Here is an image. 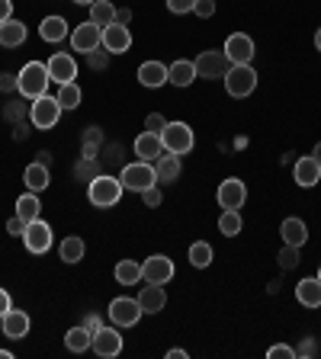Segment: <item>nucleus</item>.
<instances>
[{
    "instance_id": "f257e3e1",
    "label": "nucleus",
    "mask_w": 321,
    "mask_h": 359,
    "mask_svg": "<svg viewBox=\"0 0 321 359\" xmlns=\"http://www.w3.org/2000/svg\"><path fill=\"white\" fill-rule=\"evenodd\" d=\"M122 180L112 177V173H100L87 183V199L90 205H97V209H112V205H119L122 199Z\"/></svg>"
},
{
    "instance_id": "f03ea898",
    "label": "nucleus",
    "mask_w": 321,
    "mask_h": 359,
    "mask_svg": "<svg viewBox=\"0 0 321 359\" xmlns=\"http://www.w3.org/2000/svg\"><path fill=\"white\" fill-rule=\"evenodd\" d=\"M16 77H20V93L30 100V103L39 100V97H45V93H48V83H52L48 67H45L42 61H26Z\"/></svg>"
},
{
    "instance_id": "7ed1b4c3",
    "label": "nucleus",
    "mask_w": 321,
    "mask_h": 359,
    "mask_svg": "<svg viewBox=\"0 0 321 359\" xmlns=\"http://www.w3.org/2000/svg\"><path fill=\"white\" fill-rule=\"evenodd\" d=\"M222 81H225L228 97L244 100V97H251V93H254V87H257V71L251 65H232V67H228V74H225Z\"/></svg>"
},
{
    "instance_id": "20e7f679",
    "label": "nucleus",
    "mask_w": 321,
    "mask_h": 359,
    "mask_svg": "<svg viewBox=\"0 0 321 359\" xmlns=\"http://www.w3.org/2000/svg\"><path fill=\"white\" fill-rule=\"evenodd\" d=\"M119 180H122V189H129V193H145L148 187L157 183V173H155V164H148V161H135V164L122 167Z\"/></svg>"
},
{
    "instance_id": "39448f33",
    "label": "nucleus",
    "mask_w": 321,
    "mask_h": 359,
    "mask_svg": "<svg viewBox=\"0 0 321 359\" xmlns=\"http://www.w3.org/2000/svg\"><path fill=\"white\" fill-rule=\"evenodd\" d=\"M61 103H58V97H39V100H32L30 103V122L36 128H42V132H48V128H55L58 126V119H61Z\"/></svg>"
},
{
    "instance_id": "423d86ee",
    "label": "nucleus",
    "mask_w": 321,
    "mask_h": 359,
    "mask_svg": "<svg viewBox=\"0 0 321 359\" xmlns=\"http://www.w3.org/2000/svg\"><path fill=\"white\" fill-rule=\"evenodd\" d=\"M161 142H164V151H171V154L183 157L193 151V128L187 126V122H167L164 132H161Z\"/></svg>"
},
{
    "instance_id": "0eeeda50",
    "label": "nucleus",
    "mask_w": 321,
    "mask_h": 359,
    "mask_svg": "<svg viewBox=\"0 0 321 359\" xmlns=\"http://www.w3.org/2000/svg\"><path fill=\"white\" fill-rule=\"evenodd\" d=\"M22 244H26V250L30 254H48L52 250V224L42 222V218H36V222L26 224V231H22Z\"/></svg>"
},
{
    "instance_id": "6e6552de",
    "label": "nucleus",
    "mask_w": 321,
    "mask_h": 359,
    "mask_svg": "<svg viewBox=\"0 0 321 359\" xmlns=\"http://www.w3.org/2000/svg\"><path fill=\"white\" fill-rule=\"evenodd\" d=\"M142 305H138V299H126V295H119V299L110 302V321L116 324V327H135V324L142 321Z\"/></svg>"
},
{
    "instance_id": "1a4fd4ad",
    "label": "nucleus",
    "mask_w": 321,
    "mask_h": 359,
    "mask_svg": "<svg viewBox=\"0 0 321 359\" xmlns=\"http://www.w3.org/2000/svg\"><path fill=\"white\" fill-rule=\"evenodd\" d=\"M196 65V77H206V81H216V77H225L228 74V67H232V61H228V55L225 52H199V58L193 61Z\"/></svg>"
},
{
    "instance_id": "9d476101",
    "label": "nucleus",
    "mask_w": 321,
    "mask_h": 359,
    "mask_svg": "<svg viewBox=\"0 0 321 359\" xmlns=\"http://www.w3.org/2000/svg\"><path fill=\"white\" fill-rule=\"evenodd\" d=\"M225 55L232 65H251L254 61V39L244 36V32H232V36L225 39Z\"/></svg>"
},
{
    "instance_id": "9b49d317",
    "label": "nucleus",
    "mask_w": 321,
    "mask_h": 359,
    "mask_svg": "<svg viewBox=\"0 0 321 359\" xmlns=\"http://www.w3.org/2000/svg\"><path fill=\"white\" fill-rule=\"evenodd\" d=\"M90 350L97 353V356H119L122 353V334L116 324H103V327L93 334V344H90Z\"/></svg>"
},
{
    "instance_id": "f8f14e48",
    "label": "nucleus",
    "mask_w": 321,
    "mask_h": 359,
    "mask_svg": "<svg viewBox=\"0 0 321 359\" xmlns=\"http://www.w3.org/2000/svg\"><path fill=\"white\" fill-rule=\"evenodd\" d=\"M100 42H103V29L100 26H93V22H81V26H74V32H71V48L81 55L93 52V48H100Z\"/></svg>"
},
{
    "instance_id": "ddd939ff",
    "label": "nucleus",
    "mask_w": 321,
    "mask_h": 359,
    "mask_svg": "<svg viewBox=\"0 0 321 359\" xmlns=\"http://www.w3.org/2000/svg\"><path fill=\"white\" fill-rule=\"evenodd\" d=\"M247 202V187H244V180L238 177H228L222 180V187H218V205L222 209H235L241 212V205Z\"/></svg>"
},
{
    "instance_id": "4468645a",
    "label": "nucleus",
    "mask_w": 321,
    "mask_h": 359,
    "mask_svg": "<svg viewBox=\"0 0 321 359\" xmlns=\"http://www.w3.org/2000/svg\"><path fill=\"white\" fill-rule=\"evenodd\" d=\"M45 67H48V77H52V83H71L77 77V61L71 58L67 52H55L52 58L45 61Z\"/></svg>"
},
{
    "instance_id": "2eb2a0df",
    "label": "nucleus",
    "mask_w": 321,
    "mask_h": 359,
    "mask_svg": "<svg viewBox=\"0 0 321 359\" xmlns=\"http://www.w3.org/2000/svg\"><path fill=\"white\" fill-rule=\"evenodd\" d=\"M142 279L145 283H171L173 279V260L171 257H164V254H155V257H148V260L142 263Z\"/></svg>"
},
{
    "instance_id": "dca6fc26",
    "label": "nucleus",
    "mask_w": 321,
    "mask_h": 359,
    "mask_svg": "<svg viewBox=\"0 0 321 359\" xmlns=\"http://www.w3.org/2000/svg\"><path fill=\"white\" fill-rule=\"evenodd\" d=\"M110 55H126L129 48H132V32H129V26H122V22H110L103 29V42H100Z\"/></svg>"
},
{
    "instance_id": "f3484780",
    "label": "nucleus",
    "mask_w": 321,
    "mask_h": 359,
    "mask_svg": "<svg viewBox=\"0 0 321 359\" xmlns=\"http://www.w3.org/2000/svg\"><path fill=\"white\" fill-rule=\"evenodd\" d=\"M161 154H164V142H161V135L157 132H142L138 138H135V157H138V161L155 164Z\"/></svg>"
},
{
    "instance_id": "a211bd4d",
    "label": "nucleus",
    "mask_w": 321,
    "mask_h": 359,
    "mask_svg": "<svg viewBox=\"0 0 321 359\" xmlns=\"http://www.w3.org/2000/svg\"><path fill=\"white\" fill-rule=\"evenodd\" d=\"M292 177H296V183H299V187L312 189V187H318V180H321V164L315 161L312 154H306V157H299V161H296Z\"/></svg>"
},
{
    "instance_id": "6ab92c4d",
    "label": "nucleus",
    "mask_w": 321,
    "mask_h": 359,
    "mask_svg": "<svg viewBox=\"0 0 321 359\" xmlns=\"http://www.w3.org/2000/svg\"><path fill=\"white\" fill-rule=\"evenodd\" d=\"M138 305H142L145 314H161L167 305V292L161 283H148L142 292H138Z\"/></svg>"
},
{
    "instance_id": "aec40b11",
    "label": "nucleus",
    "mask_w": 321,
    "mask_h": 359,
    "mask_svg": "<svg viewBox=\"0 0 321 359\" xmlns=\"http://www.w3.org/2000/svg\"><path fill=\"white\" fill-rule=\"evenodd\" d=\"M0 324H4V337H10V340H22V337L30 334V314L22 311V308H10L0 318Z\"/></svg>"
},
{
    "instance_id": "412c9836",
    "label": "nucleus",
    "mask_w": 321,
    "mask_h": 359,
    "mask_svg": "<svg viewBox=\"0 0 321 359\" xmlns=\"http://www.w3.org/2000/svg\"><path fill=\"white\" fill-rule=\"evenodd\" d=\"M280 234H283V244H289V247H302L308 241V228H306V222L302 218H283V224H280Z\"/></svg>"
},
{
    "instance_id": "4be33fe9",
    "label": "nucleus",
    "mask_w": 321,
    "mask_h": 359,
    "mask_svg": "<svg viewBox=\"0 0 321 359\" xmlns=\"http://www.w3.org/2000/svg\"><path fill=\"white\" fill-rule=\"evenodd\" d=\"M22 42H26V22L13 20V16L7 22H0V48H16Z\"/></svg>"
},
{
    "instance_id": "5701e85b",
    "label": "nucleus",
    "mask_w": 321,
    "mask_h": 359,
    "mask_svg": "<svg viewBox=\"0 0 321 359\" xmlns=\"http://www.w3.org/2000/svg\"><path fill=\"white\" fill-rule=\"evenodd\" d=\"M196 81V65L193 61H173V65H167V83H173V87H190V83Z\"/></svg>"
},
{
    "instance_id": "b1692460",
    "label": "nucleus",
    "mask_w": 321,
    "mask_h": 359,
    "mask_svg": "<svg viewBox=\"0 0 321 359\" xmlns=\"http://www.w3.org/2000/svg\"><path fill=\"white\" fill-rule=\"evenodd\" d=\"M296 299L306 308H321V279L318 276L302 279V283L296 285Z\"/></svg>"
},
{
    "instance_id": "393cba45",
    "label": "nucleus",
    "mask_w": 321,
    "mask_h": 359,
    "mask_svg": "<svg viewBox=\"0 0 321 359\" xmlns=\"http://www.w3.org/2000/svg\"><path fill=\"white\" fill-rule=\"evenodd\" d=\"M138 81H142V87H148V90L167 83V65H161V61H145V65L138 67Z\"/></svg>"
},
{
    "instance_id": "a878e982",
    "label": "nucleus",
    "mask_w": 321,
    "mask_h": 359,
    "mask_svg": "<svg viewBox=\"0 0 321 359\" xmlns=\"http://www.w3.org/2000/svg\"><path fill=\"white\" fill-rule=\"evenodd\" d=\"M155 173H157V183H173L180 177V157L164 151V154L155 161Z\"/></svg>"
},
{
    "instance_id": "bb28decb",
    "label": "nucleus",
    "mask_w": 321,
    "mask_h": 359,
    "mask_svg": "<svg viewBox=\"0 0 321 359\" xmlns=\"http://www.w3.org/2000/svg\"><path fill=\"white\" fill-rule=\"evenodd\" d=\"M84 254H87V244H84V238H77V234H71V238H65L58 244V257L65 263H81Z\"/></svg>"
},
{
    "instance_id": "cd10ccee",
    "label": "nucleus",
    "mask_w": 321,
    "mask_h": 359,
    "mask_svg": "<svg viewBox=\"0 0 321 359\" xmlns=\"http://www.w3.org/2000/svg\"><path fill=\"white\" fill-rule=\"evenodd\" d=\"M39 212H42V202H39V193H32V189H30V193H22L20 199H16V215H20L26 224L36 222Z\"/></svg>"
},
{
    "instance_id": "c85d7f7f",
    "label": "nucleus",
    "mask_w": 321,
    "mask_h": 359,
    "mask_svg": "<svg viewBox=\"0 0 321 359\" xmlns=\"http://www.w3.org/2000/svg\"><path fill=\"white\" fill-rule=\"evenodd\" d=\"M90 344H93V334H90L84 324H77V327H71V330L65 334V346H67L71 353H87Z\"/></svg>"
},
{
    "instance_id": "c756f323",
    "label": "nucleus",
    "mask_w": 321,
    "mask_h": 359,
    "mask_svg": "<svg viewBox=\"0 0 321 359\" xmlns=\"http://www.w3.org/2000/svg\"><path fill=\"white\" fill-rule=\"evenodd\" d=\"M22 183H26L32 193H42V189L52 183V180H48V167L39 164V161H36V164H30V167H26V173H22Z\"/></svg>"
},
{
    "instance_id": "7c9ffc66",
    "label": "nucleus",
    "mask_w": 321,
    "mask_h": 359,
    "mask_svg": "<svg viewBox=\"0 0 321 359\" xmlns=\"http://www.w3.org/2000/svg\"><path fill=\"white\" fill-rule=\"evenodd\" d=\"M39 36L45 42H61V39H67V22L61 16H45L42 26H39Z\"/></svg>"
},
{
    "instance_id": "2f4dec72",
    "label": "nucleus",
    "mask_w": 321,
    "mask_h": 359,
    "mask_svg": "<svg viewBox=\"0 0 321 359\" xmlns=\"http://www.w3.org/2000/svg\"><path fill=\"white\" fill-rule=\"evenodd\" d=\"M90 22L100 26V29H106L110 22H116V7H112L110 0H93V4H90Z\"/></svg>"
},
{
    "instance_id": "473e14b6",
    "label": "nucleus",
    "mask_w": 321,
    "mask_h": 359,
    "mask_svg": "<svg viewBox=\"0 0 321 359\" xmlns=\"http://www.w3.org/2000/svg\"><path fill=\"white\" fill-rule=\"evenodd\" d=\"M138 279H142V263H135V260L116 263V283L119 285H135Z\"/></svg>"
},
{
    "instance_id": "72a5a7b5",
    "label": "nucleus",
    "mask_w": 321,
    "mask_h": 359,
    "mask_svg": "<svg viewBox=\"0 0 321 359\" xmlns=\"http://www.w3.org/2000/svg\"><path fill=\"white\" fill-rule=\"evenodd\" d=\"M212 257H216V250H212V244H206V241H196V244L190 247V263H193L196 269L212 266Z\"/></svg>"
},
{
    "instance_id": "f704fd0d",
    "label": "nucleus",
    "mask_w": 321,
    "mask_h": 359,
    "mask_svg": "<svg viewBox=\"0 0 321 359\" xmlns=\"http://www.w3.org/2000/svg\"><path fill=\"white\" fill-rule=\"evenodd\" d=\"M241 228H244V222H241V212L222 209V218H218V231H222L225 238H235V234H241Z\"/></svg>"
},
{
    "instance_id": "c9c22d12",
    "label": "nucleus",
    "mask_w": 321,
    "mask_h": 359,
    "mask_svg": "<svg viewBox=\"0 0 321 359\" xmlns=\"http://www.w3.org/2000/svg\"><path fill=\"white\" fill-rule=\"evenodd\" d=\"M55 97H58V103H61V109H65V112L67 109H77V106H81V87H77L74 81H71V83H61Z\"/></svg>"
},
{
    "instance_id": "e433bc0d",
    "label": "nucleus",
    "mask_w": 321,
    "mask_h": 359,
    "mask_svg": "<svg viewBox=\"0 0 321 359\" xmlns=\"http://www.w3.org/2000/svg\"><path fill=\"white\" fill-rule=\"evenodd\" d=\"M81 148H84V157H100V148H103V132L97 126L87 128L81 138Z\"/></svg>"
},
{
    "instance_id": "4c0bfd02",
    "label": "nucleus",
    "mask_w": 321,
    "mask_h": 359,
    "mask_svg": "<svg viewBox=\"0 0 321 359\" xmlns=\"http://www.w3.org/2000/svg\"><path fill=\"white\" fill-rule=\"evenodd\" d=\"M93 177H100V164H97V157H84L74 164V180H81V183H90Z\"/></svg>"
},
{
    "instance_id": "58836bf2",
    "label": "nucleus",
    "mask_w": 321,
    "mask_h": 359,
    "mask_svg": "<svg viewBox=\"0 0 321 359\" xmlns=\"http://www.w3.org/2000/svg\"><path fill=\"white\" fill-rule=\"evenodd\" d=\"M84 61H87V67H90V71H103V67L110 65V52H106L103 45H100V48H93V52H87V55H84Z\"/></svg>"
},
{
    "instance_id": "ea45409f",
    "label": "nucleus",
    "mask_w": 321,
    "mask_h": 359,
    "mask_svg": "<svg viewBox=\"0 0 321 359\" xmlns=\"http://www.w3.org/2000/svg\"><path fill=\"white\" fill-rule=\"evenodd\" d=\"M280 266H283V269H296V266H299V247L283 244V250H280Z\"/></svg>"
},
{
    "instance_id": "a19ab883",
    "label": "nucleus",
    "mask_w": 321,
    "mask_h": 359,
    "mask_svg": "<svg viewBox=\"0 0 321 359\" xmlns=\"http://www.w3.org/2000/svg\"><path fill=\"white\" fill-rule=\"evenodd\" d=\"M145 199V205H148V209H157V205H161V199H164V196H161V183H155V187H148L145 189V193H138Z\"/></svg>"
},
{
    "instance_id": "79ce46f5",
    "label": "nucleus",
    "mask_w": 321,
    "mask_h": 359,
    "mask_svg": "<svg viewBox=\"0 0 321 359\" xmlns=\"http://www.w3.org/2000/svg\"><path fill=\"white\" fill-rule=\"evenodd\" d=\"M193 13L199 16V20H212V16H216V0H196Z\"/></svg>"
},
{
    "instance_id": "37998d69",
    "label": "nucleus",
    "mask_w": 321,
    "mask_h": 359,
    "mask_svg": "<svg viewBox=\"0 0 321 359\" xmlns=\"http://www.w3.org/2000/svg\"><path fill=\"white\" fill-rule=\"evenodd\" d=\"M164 126H167V119L161 116V112H148V119H145V132H164Z\"/></svg>"
},
{
    "instance_id": "c03bdc74",
    "label": "nucleus",
    "mask_w": 321,
    "mask_h": 359,
    "mask_svg": "<svg viewBox=\"0 0 321 359\" xmlns=\"http://www.w3.org/2000/svg\"><path fill=\"white\" fill-rule=\"evenodd\" d=\"M4 116H7L10 122H20L22 116H30V106H22V103H10L7 109H4Z\"/></svg>"
},
{
    "instance_id": "a18cd8bd",
    "label": "nucleus",
    "mask_w": 321,
    "mask_h": 359,
    "mask_svg": "<svg viewBox=\"0 0 321 359\" xmlns=\"http://www.w3.org/2000/svg\"><path fill=\"white\" fill-rule=\"evenodd\" d=\"M267 356L270 359H292V356H296V350H292L289 344H277V346H270V350H267Z\"/></svg>"
},
{
    "instance_id": "49530a36",
    "label": "nucleus",
    "mask_w": 321,
    "mask_h": 359,
    "mask_svg": "<svg viewBox=\"0 0 321 359\" xmlns=\"http://www.w3.org/2000/svg\"><path fill=\"white\" fill-rule=\"evenodd\" d=\"M13 90H20V77L16 74H0V93H13Z\"/></svg>"
},
{
    "instance_id": "de8ad7c7",
    "label": "nucleus",
    "mask_w": 321,
    "mask_h": 359,
    "mask_svg": "<svg viewBox=\"0 0 321 359\" xmlns=\"http://www.w3.org/2000/svg\"><path fill=\"white\" fill-rule=\"evenodd\" d=\"M193 4L196 0H167V10L171 13H193Z\"/></svg>"
},
{
    "instance_id": "09e8293b",
    "label": "nucleus",
    "mask_w": 321,
    "mask_h": 359,
    "mask_svg": "<svg viewBox=\"0 0 321 359\" xmlns=\"http://www.w3.org/2000/svg\"><path fill=\"white\" fill-rule=\"evenodd\" d=\"M22 231H26V222H22L20 215H13L7 222V234H13V238H22Z\"/></svg>"
},
{
    "instance_id": "8fccbe9b",
    "label": "nucleus",
    "mask_w": 321,
    "mask_h": 359,
    "mask_svg": "<svg viewBox=\"0 0 321 359\" xmlns=\"http://www.w3.org/2000/svg\"><path fill=\"white\" fill-rule=\"evenodd\" d=\"M84 327H87L90 334H97V330L103 327V318H100V314H87V318H84Z\"/></svg>"
},
{
    "instance_id": "3c124183",
    "label": "nucleus",
    "mask_w": 321,
    "mask_h": 359,
    "mask_svg": "<svg viewBox=\"0 0 321 359\" xmlns=\"http://www.w3.org/2000/svg\"><path fill=\"white\" fill-rule=\"evenodd\" d=\"M13 16V0H0V22H7Z\"/></svg>"
},
{
    "instance_id": "603ef678",
    "label": "nucleus",
    "mask_w": 321,
    "mask_h": 359,
    "mask_svg": "<svg viewBox=\"0 0 321 359\" xmlns=\"http://www.w3.org/2000/svg\"><path fill=\"white\" fill-rule=\"evenodd\" d=\"M10 308H13V302H10V292H7V289H0V318H4V314H7Z\"/></svg>"
},
{
    "instance_id": "864d4df0",
    "label": "nucleus",
    "mask_w": 321,
    "mask_h": 359,
    "mask_svg": "<svg viewBox=\"0 0 321 359\" xmlns=\"http://www.w3.org/2000/svg\"><path fill=\"white\" fill-rule=\"evenodd\" d=\"M116 22L129 26V22H132V10H129V7H119V10H116Z\"/></svg>"
},
{
    "instance_id": "5fc2aeb1",
    "label": "nucleus",
    "mask_w": 321,
    "mask_h": 359,
    "mask_svg": "<svg viewBox=\"0 0 321 359\" xmlns=\"http://www.w3.org/2000/svg\"><path fill=\"white\" fill-rule=\"evenodd\" d=\"M315 350H318V344H315V340H302V346L296 353H302V356H312Z\"/></svg>"
},
{
    "instance_id": "6e6d98bb",
    "label": "nucleus",
    "mask_w": 321,
    "mask_h": 359,
    "mask_svg": "<svg viewBox=\"0 0 321 359\" xmlns=\"http://www.w3.org/2000/svg\"><path fill=\"white\" fill-rule=\"evenodd\" d=\"M122 161V144H110V164H119Z\"/></svg>"
},
{
    "instance_id": "4d7b16f0",
    "label": "nucleus",
    "mask_w": 321,
    "mask_h": 359,
    "mask_svg": "<svg viewBox=\"0 0 321 359\" xmlns=\"http://www.w3.org/2000/svg\"><path fill=\"white\" fill-rule=\"evenodd\" d=\"M36 161H39V164H45V167H48V164H52V154H48V151H39V157H36Z\"/></svg>"
},
{
    "instance_id": "13d9d810",
    "label": "nucleus",
    "mask_w": 321,
    "mask_h": 359,
    "mask_svg": "<svg viewBox=\"0 0 321 359\" xmlns=\"http://www.w3.org/2000/svg\"><path fill=\"white\" fill-rule=\"evenodd\" d=\"M167 359H187V350H171L167 353Z\"/></svg>"
},
{
    "instance_id": "bf43d9fd",
    "label": "nucleus",
    "mask_w": 321,
    "mask_h": 359,
    "mask_svg": "<svg viewBox=\"0 0 321 359\" xmlns=\"http://www.w3.org/2000/svg\"><path fill=\"white\" fill-rule=\"evenodd\" d=\"M312 157H315V161H318V164H321V142H318V144H315V151H312Z\"/></svg>"
},
{
    "instance_id": "052dcab7",
    "label": "nucleus",
    "mask_w": 321,
    "mask_h": 359,
    "mask_svg": "<svg viewBox=\"0 0 321 359\" xmlns=\"http://www.w3.org/2000/svg\"><path fill=\"white\" fill-rule=\"evenodd\" d=\"M315 48H318V52H321V29L315 32Z\"/></svg>"
},
{
    "instance_id": "680f3d73",
    "label": "nucleus",
    "mask_w": 321,
    "mask_h": 359,
    "mask_svg": "<svg viewBox=\"0 0 321 359\" xmlns=\"http://www.w3.org/2000/svg\"><path fill=\"white\" fill-rule=\"evenodd\" d=\"M74 4H81V7H90V4H93V0H74Z\"/></svg>"
},
{
    "instance_id": "e2e57ef3",
    "label": "nucleus",
    "mask_w": 321,
    "mask_h": 359,
    "mask_svg": "<svg viewBox=\"0 0 321 359\" xmlns=\"http://www.w3.org/2000/svg\"><path fill=\"white\" fill-rule=\"evenodd\" d=\"M0 359H13V356H10V353H7V350H0Z\"/></svg>"
},
{
    "instance_id": "0e129e2a",
    "label": "nucleus",
    "mask_w": 321,
    "mask_h": 359,
    "mask_svg": "<svg viewBox=\"0 0 321 359\" xmlns=\"http://www.w3.org/2000/svg\"><path fill=\"white\" fill-rule=\"evenodd\" d=\"M318 279H321V269H318Z\"/></svg>"
}]
</instances>
